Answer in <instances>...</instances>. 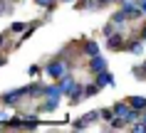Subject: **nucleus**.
I'll return each mask as SVG.
<instances>
[{
    "label": "nucleus",
    "instance_id": "nucleus-1",
    "mask_svg": "<svg viewBox=\"0 0 146 133\" xmlns=\"http://www.w3.org/2000/svg\"><path fill=\"white\" fill-rule=\"evenodd\" d=\"M25 99H30V86H20V89H10V91H3L0 94V104L3 106H20Z\"/></svg>",
    "mask_w": 146,
    "mask_h": 133
},
{
    "label": "nucleus",
    "instance_id": "nucleus-2",
    "mask_svg": "<svg viewBox=\"0 0 146 133\" xmlns=\"http://www.w3.org/2000/svg\"><path fill=\"white\" fill-rule=\"evenodd\" d=\"M64 96H67L69 106H74V104H79L82 99H84V84L82 81H74V84L69 86L67 91H64Z\"/></svg>",
    "mask_w": 146,
    "mask_h": 133
},
{
    "label": "nucleus",
    "instance_id": "nucleus-3",
    "mask_svg": "<svg viewBox=\"0 0 146 133\" xmlns=\"http://www.w3.org/2000/svg\"><path fill=\"white\" fill-rule=\"evenodd\" d=\"M97 121H102V118H99V111H89V113H84L82 118L72 121V131H84L89 123H97Z\"/></svg>",
    "mask_w": 146,
    "mask_h": 133
},
{
    "label": "nucleus",
    "instance_id": "nucleus-4",
    "mask_svg": "<svg viewBox=\"0 0 146 133\" xmlns=\"http://www.w3.org/2000/svg\"><path fill=\"white\" fill-rule=\"evenodd\" d=\"M124 45H126L124 32H114V35H109V37H107V45H104V47H107L109 52H119V49H124Z\"/></svg>",
    "mask_w": 146,
    "mask_h": 133
},
{
    "label": "nucleus",
    "instance_id": "nucleus-5",
    "mask_svg": "<svg viewBox=\"0 0 146 133\" xmlns=\"http://www.w3.org/2000/svg\"><path fill=\"white\" fill-rule=\"evenodd\" d=\"M87 69H89V74H99V71H104L107 69V59L102 54H94V57H89V62H87Z\"/></svg>",
    "mask_w": 146,
    "mask_h": 133
},
{
    "label": "nucleus",
    "instance_id": "nucleus-6",
    "mask_svg": "<svg viewBox=\"0 0 146 133\" xmlns=\"http://www.w3.org/2000/svg\"><path fill=\"white\" fill-rule=\"evenodd\" d=\"M94 81H97L99 86H111V89L116 86V79H114V74H111L109 69L99 71V74H94Z\"/></svg>",
    "mask_w": 146,
    "mask_h": 133
},
{
    "label": "nucleus",
    "instance_id": "nucleus-7",
    "mask_svg": "<svg viewBox=\"0 0 146 133\" xmlns=\"http://www.w3.org/2000/svg\"><path fill=\"white\" fill-rule=\"evenodd\" d=\"M82 54L84 57H94V54H99V45L94 42V39H82Z\"/></svg>",
    "mask_w": 146,
    "mask_h": 133
},
{
    "label": "nucleus",
    "instance_id": "nucleus-8",
    "mask_svg": "<svg viewBox=\"0 0 146 133\" xmlns=\"http://www.w3.org/2000/svg\"><path fill=\"white\" fill-rule=\"evenodd\" d=\"M126 101L131 104V109H136V111H146V96H129Z\"/></svg>",
    "mask_w": 146,
    "mask_h": 133
},
{
    "label": "nucleus",
    "instance_id": "nucleus-9",
    "mask_svg": "<svg viewBox=\"0 0 146 133\" xmlns=\"http://www.w3.org/2000/svg\"><path fill=\"white\" fill-rule=\"evenodd\" d=\"M99 89L102 86L97 84V81H92V84H84V99H92V96L99 94Z\"/></svg>",
    "mask_w": 146,
    "mask_h": 133
},
{
    "label": "nucleus",
    "instance_id": "nucleus-10",
    "mask_svg": "<svg viewBox=\"0 0 146 133\" xmlns=\"http://www.w3.org/2000/svg\"><path fill=\"white\" fill-rule=\"evenodd\" d=\"M32 3H35L37 8H45V10H54L60 0H32Z\"/></svg>",
    "mask_w": 146,
    "mask_h": 133
},
{
    "label": "nucleus",
    "instance_id": "nucleus-11",
    "mask_svg": "<svg viewBox=\"0 0 146 133\" xmlns=\"http://www.w3.org/2000/svg\"><path fill=\"white\" fill-rule=\"evenodd\" d=\"M25 30H27V25H25V22H13V25L8 27V32H10V35H23Z\"/></svg>",
    "mask_w": 146,
    "mask_h": 133
},
{
    "label": "nucleus",
    "instance_id": "nucleus-12",
    "mask_svg": "<svg viewBox=\"0 0 146 133\" xmlns=\"http://www.w3.org/2000/svg\"><path fill=\"white\" fill-rule=\"evenodd\" d=\"M99 118L104 123H109V121L114 118V109H99Z\"/></svg>",
    "mask_w": 146,
    "mask_h": 133
},
{
    "label": "nucleus",
    "instance_id": "nucleus-13",
    "mask_svg": "<svg viewBox=\"0 0 146 133\" xmlns=\"http://www.w3.org/2000/svg\"><path fill=\"white\" fill-rule=\"evenodd\" d=\"M8 39H10V32L5 30L3 35H0V49H5V45H8Z\"/></svg>",
    "mask_w": 146,
    "mask_h": 133
},
{
    "label": "nucleus",
    "instance_id": "nucleus-14",
    "mask_svg": "<svg viewBox=\"0 0 146 133\" xmlns=\"http://www.w3.org/2000/svg\"><path fill=\"white\" fill-rule=\"evenodd\" d=\"M40 71H42V69H40L37 64H32V67H27V74H30V77H40Z\"/></svg>",
    "mask_w": 146,
    "mask_h": 133
},
{
    "label": "nucleus",
    "instance_id": "nucleus-15",
    "mask_svg": "<svg viewBox=\"0 0 146 133\" xmlns=\"http://www.w3.org/2000/svg\"><path fill=\"white\" fill-rule=\"evenodd\" d=\"M139 37H141V39H144V42H146V22L141 25V30H139Z\"/></svg>",
    "mask_w": 146,
    "mask_h": 133
},
{
    "label": "nucleus",
    "instance_id": "nucleus-16",
    "mask_svg": "<svg viewBox=\"0 0 146 133\" xmlns=\"http://www.w3.org/2000/svg\"><path fill=\"white\" fill-rule=\"evenodd\" d=\"M139 8L144 10V15H146V0H139Z\"/></svg>",
    "mask_w": 146,
    "mask_h": 133
},
{
    "label": "nucleus",
    "instance_id": "nucleus-17",
    "mask_svg": "<svg viewBox=\"0 0 146 133\" xmlns=\"http://www.w3.org/2000/svg\"><path fill=\"white\" fill-rule=\"evenodd\" d=\"M139 67H141V71H144V81H146V62H144V64H139Z\"/></svg>",
    "mask_w": 146,
    "mask_h": 133
},
{
    "label": "nucleus",
    "instance_id": "nucleus-18",
    "mask_svg": "<svg viewBox=\"0 0 146 133\" xmlns=\"http://www.w3.org/2000/svg\"><path fill=\"white\" fill-rule=\"evenodd\" d=\"M141 121H144V123H146V111H141Z\"/></svg>",
    "mask_w": 146,
    "mask_h": 133
},
{
    "label": "nucleus",
    "instance_id": "nucleus-19",
    "mask_svg": "<svg viewBox=\"0 0 146 133\" xmlns=\"http://www.w3.org/2000/svg\"><path fill=\"white\" fill-rule=\"evenodd\" d=\"M62 3H74V0H62Z\"/></svg>",
    "mask_w": 146,
    "mask_h": 133
}]
</instances>
